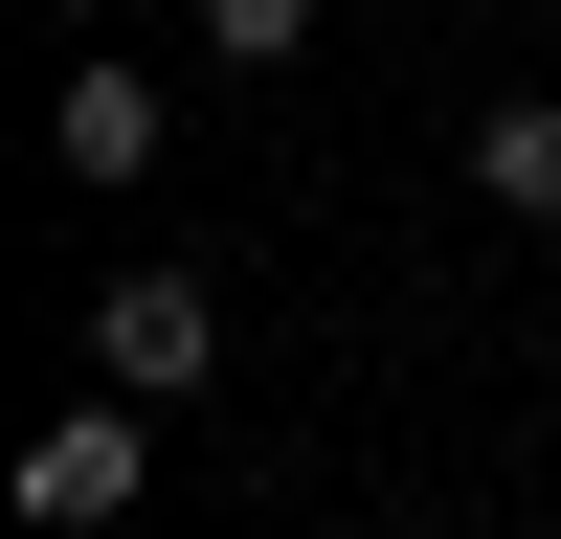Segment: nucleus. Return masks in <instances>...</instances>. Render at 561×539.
Here are the masks:
<instances>
[{
	"mask_svg": "<svg viewBox=\"0 0 561 539\" xmlns=\"http://www.w3.org/2000/svg\"><path fill=\"white\" fill-rule=\"evenodd\" d=\"M203 359H225V293H203V270H158V248H135L113 293H90V382H135V404H203Z\"/></svg>",
	"mask_w": 561,
	"mask_h": 539,
	"instance_id": "obj_1",
	"label": "nucleus"
},
{
	"mask_svg": "<svg viewBox=\"0 0 561 539\" xmlns=\"http://www.w3.org/2000/svg\"><path fill=\"white\" fill-rule=\"evenodd\" d=\"M135 494H158V404H135V382H90L68 427L23 449V517H45V539H113Z\"/></svg>",
	"mask_w": 561,
	"mask_h": 539,
	"instance_id": "obj_2",
	"label": "nucleus"
},
{
	"mask_svg": "<svg viewBox=\"0 0 561 539\" xmlns=\"http://www.w3.org/2000/svg\"><path fill=\"white\" fill-rule=\"evenodd\" d=\"M158 135H180L158 68H68V90H45V158H68V180H158Z\"/></svg>",
	"mask_w": 561,
	"mask_h": 539,
	"instance_id": "obj_3",
	"label": "nucleus"
},
{
	"mask_svg": "<svg viewBox=\"0 0 561 539\" xmlns=\"http://www.w3.org/2000/svg\"><path fill=\"white\" fill-rule=\"evenodd\" d=\"M472 203L494 225H561V90H494L472 113Z\"/></svg>",
	"mask_w": 561,
	"mask_h": 539,
	"instance_id": "obj_4",
	"label": "nucleus"
},
{
	"mask_svg": "<svg viewBox=\"0 0 561 539\" xmlns=\"http://www.w3.org/2000/svg\"><path fill=\"white\" fill-rule=\"evenodd\" d=\"M203 45H225V68H293V45H314V0H203Z\"/></svg>",
	"mask_w": 561,
	"mask_h": 539,
	"instance_id": "obj_5",
	"label": "nucleus"
},
{
	"mask_svg": "<svg viewBox=\"0 0 561 539\" xmlns=\"http://www.w3.org/2000/svg\"><path fill=\"white\" fill-rule=\"evenodd\" d=\"M45 23H90V0H45Z\"/></svg>",
	"mask_w": 561,
	"mask_h": 539,
	"instance_id": "obj_6",
	"label": "nucleus"
}]
</instances>
